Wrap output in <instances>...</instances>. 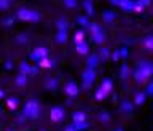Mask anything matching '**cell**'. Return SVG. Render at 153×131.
Listing matches in <instances>:
<instances>
[{
	"instance_id": "1",
	"label": "cell",
	"mask_w": 153,
	"mask_h": 131,
	"mask_svg": "<svg viewBox=\"0 0 153 131\" xmlns=\"http://www.w3.org/2000/svg\"><path fill=\"white\" fill-rule=\"evenodd\" d=\"M153 72V66L150 64V62H140L136 70V74H134V77H136L137 82H145L148 77L152 75Z\"/></svg>"
},
{
	"instance_id": "2",
	"label": "cell",
	"mask_w": 153,
	"mask_h": 131,
	"mask_svg": "<svg viewBox=\"0 0 153 131\" xmlns=\"http://www.w3.org/2000/svg\"><path fill=\"white\" fill-rule=\"evenodd\" d=\"M24 115L29 118H37L40 115V104L37 101H29L24 107Z\"/></svg>"
},
{
	"instance_id": "3",
	"label": "cell",
	"mask_w": 153,
	"mask_h": 131,
	"mask_svg": "<svg viewBox=\"0 0 153 131\" xmlns=\"http://www.w3.org/2000/svg\"><path fill=\"white\" fill-rule=\"evenodd\" d=\"M18 18L24 19V21H38V19H40L38 13L32 11V10H19V11H18Z\"/></svg>"
},
{
	"instance_id": "4",
	"label": "cell",
	"mask_w": 153,
	"mask_h": 131,
	"mask_svg": "<svg viewBox=\"0 0 153 131\" xmlns=\"http://www.w3.org/2000/svg\"><path fill=\"white\" fill-rule=\"evenodd\" d=\"M110 88H112V82H110V80H105L104 83L100 85V88H99V91H97V94H96V98H97V99H104L105 96L108 94Z\"/></svg>"
},
{
	"instance_id": "5",
	"label": "cell",
	"mask_w": 153,
	"mask_h": 131,
	"mask_svg": "<svg viewBox=\"0 0 153 131\" xmlns=\"http://www.w3.org/2000/svg\"><path fill=\"white\" fill-rule=\"evenodd\" d=\"M91 32H93V38H94V42H97V43H100V42H104V32L99 29V26L97 24H91Z\"/></svg>"
},
{
	"instance_id": "6",
	"label": "cell",
	"mask_w": 153,
	"mask_h": 131,
	"mask_svg": "<svg viewBox=\"0 0 153 131\" xmlns=\"http://www.w3.org/2000/svg\"><path fill=\"white\" fill-rule=\"evenodd\" d=\"M51 120L53 122H61L62 118H64V109H61V107H53L51 109Z\"/></svg>"
},
{
	"instance_id": "7",
	"label": "cell",
	"mask_w": 153,
	"mask_h": 131,
	"mask_svg": "<svg viewBox=\"0 0 153 131\" xmlns=\"http://www.w3.org/2000/svg\"><path fill=\"white\" fill-rule=\"evenodd\" d=\"M46 53H48L46 48H35L33 53H32V59L40 61V59H43V58H46Z\"/></svg>"
},
{
	"instance_id": "8",
	"label": "cell",
	"mask_w": 153,
	"mask_h": 131,
	"mask_svg": "<svg viewBox=\"0 0 153 131\" xmlns=\"http://www.w3.org/2000/svg\"><path fill=\"white\" fill-rule=\"evenodd\" d=\"M65 93L69 96H76V94H78V86H76V83L69 82V83L65 85Z\"/></svg>"
},
{
	"instance_id": "9",
	"label": "cell",
	"mask_w": 153,
	"mask_h": 131,
	"mask_svg": "<svg viewBox=\"0 0 153 131\" xmlns=\"http://www.w3.org/2000/svg\"><path fill=\"white\" fill-rule=\"evenodd\" d=\"M94 77H96V74H94L93 69L86 70L85 75H83V79H85V86H89L91 83H93V82H94Z\"/></svg>"
},
{
	"instance_id": "10",
	"label": "cell",
	"mask_w": 153,
	"mask_h": 131,
	"mask_svg": "<svg viewBox=\"0 0 153 131\" xmlns=\"http://www.w3.org/2000/svg\"><path fill=\"white\" fill-rule=\"evenodd\" d=\"M76 51L80 53V55H85L86 51H88V45H86V43H76Z\"/></svg>"
},
{
	"instance_id": "11",
	"label": "cell",
	"mask_w": 153,
	"mask_h": 131,
	"mask_svg": "<svg viewBox=\"0 0 153 131\" xmlns=\"http://www.w3.org/2000/svg\"><path fill=\"white\" fill-rule=\"evenodd\" d=\"M27 83V75H19L18 77V79H16V85H19V86H24V85H26Z\"/></svg>"
},
{
	"instance_id": "12",
	"label": "cell",
	"mask_w": 153,
	"mask_h": 131,
	"mask_svg": "<svg viewBox=\"0 0 153 131\" xmlns=\"http://www.w3.org/2000/svg\"><path fill=\"white\" fill-rule=\"evenodd\" d=\"M38 64H40L42 67H51V64H53V61H50V59H46V58H43V59H40V61H38Z\"/></svg>"
},
{
	"instance_id": "13",
	"label": "cell",
	"mask_w": 153,
	"mask_h": 131,
	"mask_svg": "<svg viewBox=\"0 0 153 131\" xmlns=\"http://www.w3.org/2000/svg\"><path fill=\"white\" fill-rule=\"evenodd\" d=\"M96 64H97V56H91V58H89V61H88V66L91 67V69H93Z\"/></svg>"
},
{
	"instance_id": "14",
	"label": "cell",
	"mask_w": 153,
	"mask_h": 131,
	"mask_svg": "<svg viewBox=\"0 0 153 131\" xmlns=\"http://www.w3.org/2000/svg\"><path fill=\"white\" fill-rule=\"evenodd\" d=\"M74 118H75V122H76V123H80V122H83V120H85V114L78 112V114H75V115H74Z\"/></svg>"
},
{
	"instance_id": "15",
	"label": "cell",
	"mask_w": 153,
	"mask_h": 131,
	"mask_svg": "<svg viewBox=\"0 0 153 131\" xmlns=\"http://www.w3.org/2000/svg\"><path fill=\"white\" fill-rule=\"evenodd\" d=\"M143 99H145V94H143V93H139V94L136 96V104H142Z\"/></svg>"
},
{
	"instance_id": "16",
	"label": "cell",
	"mask_w": 153,
	"mask_h": 131,
	"mask_svg": "<svg viewBox=\"0 0 153 131\" xmlns=\"http://www.w3.org/2000/svg\"><path fill=\"white\" fill-rule=\"evenodd\" d=\"M65 38H67V37H65V34L62 32V31H61L59 34H57V42H59V43H62V42H65Z\"/></svg>"
},
{
	"instance_id": "17",
	"label": "cell",
	"mask_w": 153,
	"mask_h": 131,
	"mask_svg": "<svg viewBox=\"0 0 153 131\" xmlns=\"http://www.w3.org/2000/svg\"><path fill=\"white\" fill-rule=\"evenodd\" d=\"M143 43H145V46L148 48V50H150V48L153 46V42H152V37H147V38H145V42H143Z\"/></svg>"
},
{
	"instance_id": "18",
	"label": "cell",
	"mask_w": 153,
	"mask_h": 131,
	"mask_svg": "<svg viewBox=\"0 0 153 131\" xmlns=\"http://www.w3.org/2000/svg\"><path fill=\"white\" fill-rule=\"evenodd\" d=\"M75 38H76V43H81V42H83V34L78 32V34L75 35Z\"/></svg>"
},
{
	"instance_id": "19",
	"label": "cell",
	"mask_w": 153,
	"mask_h": 131,
	"mask_svg": "<svg viewBox=\"0 0 153 131\" xmlns=\"http://www.w3.org/2000/svg\"><path fill=\"white\" fill-rule=\"evenodd\" d=\"M107 56H108V51H107V50H102V51H100V58H102L104 61L107 59Z\"/></svg>"
},
{
	"instance_id": "20",
	"label": "cell",
	"mask_w": 153,
	"mask_h": 131,
	"mask_svg": "<svg viewBox=\"0 0 153 131\" xmlns=\"http://www.w3.org/2000/svg\"><path fill=\"white\" fill-rule=\"evenodd\" d=\"M16 104H18L16 99H10V101H8V106H10V107H16Z\"/></svg>"
},
{
	"instance_id": "21",
	"label": "cell",
	"mask_w": 153,
	"mask_h": 131,
	"mask_svg": "<svg viewBox=\"0 0 153 131\" xmlns=\"http://www.w3.org/2000/svg\"><path fill=\"white\" fill-rule=\"evenodd\" d=\"M64 2H65V5H67V7H75V0H64Z\"/></svg>"
},
{
	"instance_id": "22",
	"label": "cell",
	"mask_w": 153,
	"mask_h": 131,
	"mask_svg": "<svg viewBox=\"0 0 153 131\" xmlns=\"http://www.w3.org/2000/svg\"><path fill=\"white\" fill-rule=\"evenodd\" d=\"M7 7H8V2H7V0H0V8L5 10Z\"/></svg>"
},
{
	"instance_id": "23",
	"label": "cell",
	"mask_w": 153,
	"mask_h": 131,
	"mask_svg": "<svg viewBox=\"0 0 153 131\" xmlns=\"http://www.w3.org/2000/svg\"><path fill=\"white\" fill-rule=\"evenodd\" d=\"M46 85L50 86V88H56V85H57V83H56V80H50V82H48Z\"/></svg>"
},
{
	"instance_id": "24",
	"label": "cell",
	"mask_w": 153,
	"mask_h": 131,
	"mask_svg": "<svg viewBox=\"0 0 153 131\" xmlns=\"http://www.w3.org/2000/svg\"><path fill=\"white\" fill-rule=\"evenodd\" d=\"M65 27H67V22L65 21H59V29H61V31H64Z\"/></svg>"
},
{
	"instance_id": "25",
	"label": "cell",
	"mask_w": 153,
	"mask_h": 131,
	"mask_svg": "<svg viewBox=\"0 0 153 131\" xmlns=\"http://www.w3.org/2000/svg\"><path fill=\"white\" fill-rule=\"evenodd\" d=\"M152 90H153V85H148V88H147V93H148V94H152Z\"/></svg>"
}]
</instances>
